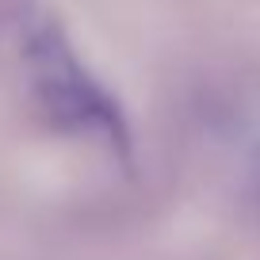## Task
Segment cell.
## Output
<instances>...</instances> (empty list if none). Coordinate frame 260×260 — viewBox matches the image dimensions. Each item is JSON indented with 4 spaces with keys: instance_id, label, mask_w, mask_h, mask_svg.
<instances>
[{
    "instance_id": "cell-1",
    "label": "cell",
    "mask_w": 260,
    "mask_h": 260,
    "mask_svg": "<svg viewBox=\"0 0 260 260\" xmlns=\"http://www.w3.org/2000/svg\"><path fill=\"white\" fill-rule=\"evenodd\" d=\"M27 69H31L35 96L65 130L88 134V138H119V111L107 92L92 81L73 46L57 27H39L27 39Z\"/></svg>"
},
{
    "instance_id": "cell-2",
    "label": "cell",
    "mask_w": 260,
    "mask_h": 260,
    "mask_svg": "<svg viewBox=\"0 0 260 260\" xmlns=\"http://www.w3.org/2000/svg\"><path fill=\"white\" fill-rule=\"evenodd\" d=\"M19 12H27V0H0V31L16 23Z\"/></svg>"
}]
</instances>
